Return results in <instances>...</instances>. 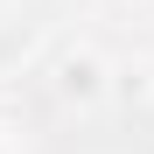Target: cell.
Returning <instances> with one entry per match:
<instances>
[{
    "label": "cell",
    "mask_w": 154,
    "mask_h": 154,
    "mask_svg": "<svg viewBox=\"0 0 154 154\" xmlns=\"http://www.w3.org/2000/svg\"><path fill=\"white\" fill-rule=\"evenodd\" d=\"M49 91L63 98V105H77V112H91V105H105V98L119 91V70L98 56L91 42H70L56 63H49Z\"/></svg>",
    "instance_id": "cell-1"
},
{
    "label": "cell",
    "mask_w": 154,
    "mask_h": 154,
    "mask_svg": "<svg viewBox=\"0 0 154 154\" xmlns=\"http://www.w3.org/2000/svg\"><path fill=\"white\" fill-rule=\"evenodd\" d=\"M0 154H14V140H7V126H0Z\"/></svg>",
    "instance_id": "cell-2"
}]
</instances>
